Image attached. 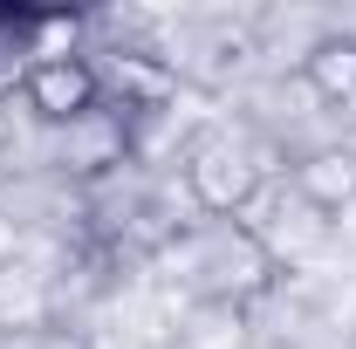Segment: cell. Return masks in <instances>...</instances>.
Listing matches in <instances>:
<instances>
[{
	"label": "cell",
	"instance_id": "6",
	"mask_svg": "<svg viewBox=\"0 0 356 349\" xmlns=\"http://www.w3.org/2000/svg\"><path fill=\"white\" fill-rule=\"evenodd\" d=\"M124 158H131V131L117 110H96L76 131H62V172L69 178H110L124 172Z\"/></svg>",
	"mask_w": 356,
	"mask_h": 349
},
{
	"label": "cell",
	"instance_id": "4",
	"mask_svg": "<svg viewBox=\"0 0 356 349\" xmlns=\"http://www.w3.org/2000/svg\"><path fill=\"white\" fill-rule=\"evenodd\" d=\"M295 76H302V89H309L322 110H350L356 103V28H322L302 48Z\"/></svg>",
	"mask_w": 356,
	"mask_h": 349
},
{
	"label": "cell",
	"instance_id": "5",
	"mask_svg": "<svg viewBox=\"0 0 356 349\" xmlns=\"http://www.w3.org/2000/svg\"><path fill=\"white\" fill-rule=\"evenodd\" d=\"M288 185H295V199H302L309 213L343 219V213L356 206V151L322 144V151H309V158H295V165H288Z\"/></svg>",
	"mask_w": 356,
	"mask_h": 349
},
{
	"label": "cell",
	"instance_id": "2",
	"mask_svg": "<svg viewBox=\"0 0 356 349\" xmlns=\"http://www.w3.org/2000/svg\"><path fill=\"white\" fill-rule=\"evenodd\" d=\"M178 172H185V199H192V213H199V219H247V206L267 192L261 151L240 144L233 131H213V124L185 137Z\"/></svg>",
	"mask_w": 356,
	"mask_h": 349
},
{
	"label": "cell",
	"instance_id": "3",
	"mask_svg": "<svg viewBox=\"0 0 356 349\" xmlns=\"http://www.w3.org/2000/svg\"><path fill=\"white\" fill-rule=\"evenodd\" d=\"M21 103L42 131H76L83 117L103 110V69L76 48H48L21 69Z\"/></svg>",
	"mask_w": 356,
	"mask_h": 349
},
{
	"label": "cell",
	"instance_id": "1",
	"mask_svg": "<svg viewBox=\"0 0 356 349\" xmlns=\"http://www.w3.org/2000/svg\"><path fill=\"white\" fill-rule=\"evenodd\" d=\"M192 281L226 308H254L281 288V254L254 219H199L192 233Z\"/></svg>",
	"mask_w": 356,
	"mask_h": 349
},
{
	"label": "cell",
	"instance_id": "7",
	"mask_svg": "<svg viewBox=\"0 0 356 349\" xmlns=\"http://www.w3.org/2000/svg\"><path fill=\"white\" fill-rule=\"evenodd\" d=\"M0 349H7V343H0Z\"/></svg>",
	"mask_w": 356,
	"mask_h": 349
}]
</instances>
